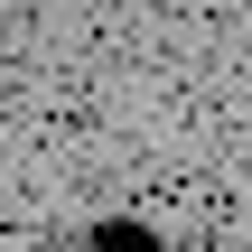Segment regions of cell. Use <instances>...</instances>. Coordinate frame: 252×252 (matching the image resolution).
<instances>
[{
  "mask_svg": "<svg viewBox=\"0 0 252 252\" xmlns=\"http://www.w3.org/2000/svg\"><path fill=\"white\" fill-rule=\"evenodd\" d=\"M75 252H178V243H159L150 224H131V215H112V224H94Z\"/></svg>",
  "mask_w": 252,
  "mask_h": 252,
  "instance_id": "cell-1",
  "label": "cell"
}]
</instances>
